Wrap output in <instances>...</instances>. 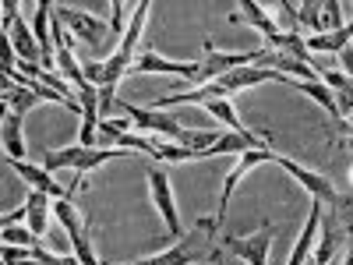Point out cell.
I'll list each match as a JSON object with an SVG mask.
<instances>
[{
    "instance_id": "obj_23",
    "label": "cell",
    "mask_w": 353,
    "mask_h": 265,
    "mask_svg": "<svg viewBox=\"0 0 353 265\" xmlns=\"http://www.w3.org/2000/svg\"><path fill=\"white\" fill-rule=\"evenodd\" d=\"M4 244H14V248H39V237L32 233V226L4 223Z\"/></svg>"
},
{
    "instance_id": "obj_15",
    "label": "cell",
    "mask_w": 353,
    "mask_h": 265,
    "mask_svg": "<svg viewBox=\"0 0 353 265\" xmlns=\"http://www.w3.org/2000/svg\"><path fill=\"white\" fill-rule=\"evenodd\" d=\"M21 209H25V226H32V233L43 241L46 230H50V219H53V198L43 195V191H28Z\"/></svg>"
},
{
    "instance_id": "obj_20",
    "label": "cell",
    "mask_w": 353,
    "mask_h": 265,
    "mask_svg": "<svg viewBox=\"0 0 353 265\" xmlns=\"http://www.w3.org/2000/svg\"><path fill=\"white\" fill-rule=\"evenodd\" d=\"M201 110L212 113L226 131H248V128L241 124V113L233 110V99H209V103H201Z\"/></svg>"
},
{
    "instance_id": "obj_11",
    "label": "cell",
    "mask_w": 353,
    "mask_h": 265,
    "mask_svg": "<svg viewBox=\"0 0 353 265\" xmlns=\"http://www.w3.org/2000/svg\"><path fill=\"white\" fill-rule=\"evenodd\" d=\"M276 166H283L293 181H297L311 198H318V202H329V205H339V195H336V188H332V181L329 177H321V173H314V170H307L304 163H297V159H290V156H279L276 159Z\"/></svg>"
},
{
    "instance_id": "obj_26",
    "label": "cell",
    "mask_w": 353,
    "mask_h": 265,
    "mask_svg": "<svg viewBox=\"0 0 353 265\" xmlns=\"http://www.w3.org/2000/svg\"><path fill=\"white\" fill-rule=\"evenodd\" d=\"M110 11H113V14H110V28L124 39V14H128V4H124V0H113Z\"/></svg>"
},
{
    "instance_id": "obj_14",
    "label": "cell",
    "mask_w": 353,
    "mask_h": 265,
    "mask_svg": "<svg viewBox=\"0 0 353 265\" xmlns=\"http://www.w3.org/2000/svg\"><path fill=\"white\" fill-rule=\"evenodd\" d=\"M4 36L11 39V46H14V53H18L21 64H39V68H43V50H39V43H36V32H32V28H28L21 18L11 21V28H8Z\"/></svg>"
},
{
    "instance_id": "obj_19",
    "label": "cell",
    "mask_w": 353,
    "mask_h": 265,
    "mask_svg": "<svg viewBox=\"0 0 353 265\" xmlns=\"http://www.w3.org/2000/svg\"><path fill=\"white\" fill-rule=\"evenodd\" d=\"M269 50L286 53V57H297V61L311 64V50H307V43H304L301 32H276V36L269 39Z\"/></svg>"
},
{
    "instance_id": "obj_6",
    "label": "cell",
    "mask_w": 353,
    "mask_h": 265,
    "mask_svg": "<svg viewBox=\"0 0 353 265\" xmlns=\"http://www.w3.org/2000/svg\"><path fill=\"white\" fill-rule=\"evenodd\" d=\"M145 181H149V191H152V205L159 209L166 230H170V237L173 241H181L184 237V230H181V216H176V198H173V188H170V177L166 170L159 166H145Z\"/></svg>"
},
{
    "instance_id": "obj_27",
    "label": "cell",
    "mask_w": 353,
    "mask_h": 265,
    "mask_svg": "<svg viewBox=\"0 0 353 265\" xmlns=\"http://www.w3.org/2000/svg\"><path fill=\"white\" fill-rule=\"evenodd\" d=\"M32 262V248H14V244H4V265H25Z\"/></svg>"
},
{
    "instance_id": "obj_29",
    "label": "cell",
    "mask_w": 353,
    "mask_h": 265,
    "mask_svg": "<svg viewBox=\"0 0 353 265\" xmlns=\"http://www.w3.org/2000/svg\"><path fill=\"white\" fill-rule=\"evenodd\" d=\"M339 128H343V131H346V138H353V113H350V117H346V121H339Z\"/></svg>"
},
{
    "instance_id": "obj_25",
    "label": "cell",
    "mask_w": 353,
    "mask_h": 265,
    "mask_svg": "<svg viewBox=\"0 0 353 265\" xmlns=\"http://www.w3.org/2000/svg\"><path fill=\"white\" fill-rule=\"evenodd\" d=\"M301 25H307L314 36L325 32V25H321V0H304L301 4Z\"/></svg>"
},
{
    "instance_id": "obj_9",
    "label": "cell",
    "mask_w": 353,
    "mask_h": 265,
    "mask_svg": "<svg viewBox=\"0 0 353 265\" xmlns=\"http://www.w3.org/2000/svg\"><path fill=\"white\" fill-rule=\"evenodd\" d=\"M258 57L261 50H248V53H223L212 46V39H205V61H201V75H198V85L205 81H216L230 71H237V68H251L258 64Z\"/></svg>"
},
{
    "instance_id": "obj_4",
    "label": "cell",
    "mask_w": 353,
    "mask_h": 265,
    "mask_svg": "<svg viewBox=\"0 0 353 265\" xmlns=\"http://www.w3.org/2000/svg\"><path fill=\"white\" fill-rule=\"evenodd\" d=\"M53 219L61 223V230L71 237V255H78L81 265H103L96 248H92V230H88V223H81L71 198H57L53 202Z\"/></svg>"
},
{
    "instance_id": "obj_8",
    "label": "cell",
    "mask_w": 353,
    "mask_h": 265,
    "mask_svg": "<svg viewBox=\"0 0 353 265\" xmlns=\"http://www.w3.org/2000/svg\"><path fill=\"white\" fill-rule=\"evenodd\" d=\"M276 159H279V153H272V149H254V153H244V156H237V163H233V170L226 173V181H223L219 209H216V223H219V226H223V219H226V213H230V198H233V191H237V184L244 181V177H248L254 166L276 163Z\"/></svg>"
},
{
    "instance_id": "obj_5",
    "label": "cell",
    "mask_w": 353,
    "mask_h": 265,
    "mask_svg": "<svg viewBox=\"0 0 353 265\" xmlns=\"http://www.w3.org/2000/svg\"><path fill=\"white\" fill-rule=\"evenodd\" d=\"M117 106L124 110V117L134 124V131L145 135V138H166V141H181L184 138V128L176 124L170 113H163L156 106H138V103H117Z\"/></svg>"
},
{
    "instance_id": "obj_3",
    "label": "cell",
    "mask_w": 353,
    "mask_h": 265,
    "mask_svg": "<svg viewBox=\"0 0 353 265\" xmlns=\"http://www.w3.org/2000/svg\"><path fill=\"white\" fill-rule=\"evenodd\" d=\"M53 14L61 18V25L68 28V32L74 36V39H81L88 50H103L110 39H121L113 32V28L106 25V21H99L96 14H88V11H81V8H71V4H53Z\"/></svg>"
},
{
    "instance_id": "obj_22",
    "label": "cell",
    "mask_w": 353,
    "mask_h": 265,
    "mask_svg": "<svg viewBox=\"0 0 353 265\" xmlns=\"http://www.w3.org/2000/svg\"><path fill=\"white\" fill-rule=\"evenodd\" d=\"M272 21H276L279 32H297V28H301V4H293V0H279Z\"/></svg>"
},
{
    "instance_id": "obj_28",
    "label": "cell",
    "mask_w": 353,
    "mask_h": 265,
    "mask_svg": "<svg viewBox=\"0 0 353 265\" xmlns=\"http://www.w3.org/2000/svg\"><path fill=\"white\" fill-rule=\"evenodd\" d=\"M339 71L353 78V46H346V50L339 53Z\"/></svg>"
},
{
    "instance_id": "obj_18",
    "label": "cell",
    "mask_w": 353,
    "mask_h": 265,
    "mask_svg": "<svg viewBox=\"0 0 353 265\" xmlns=\"http://www.w3.org/2000/svg\"><path fill=\"white\" fill-rule=\"evenodd\" d=\"M0 135H4V153L8 159H25V135H21V117L18 113H4V128H0Z\"/></svg>"
},
{
    "instance_id": "obj_10",
    "label": "cell",
    "mask_w": 353,
    "mask_h": 265,
    "mask_svg": "<svg viewBox=\"0 0 353 265\" xmlns=\"http://www.w3.org/2000/svg\"><path fill=\"white\" fill-rule=\"evenodd\" d=\"M128 75H173V78H184V81H198L201 64L198 61H166L156 50H145V53L134 57Z\"/></svg>"
},
{
    "instance_id": "obj_7",
    "label": "cell",
    "mask_w": 353,
    "mask_h": 265,
    "mask_svg": "<svg viewBox=\"0 0 353 265\" xmlns=\"http://www.w3.org/2000/svg\"><path fill=\"white\" fill-rule=\"evenodd\" d=\"M272 237L276 226L265 223L254 233H237V237H223V248L233 251L237 258H244L248 265H269V251H272Z\"/></svg>"
},
{
    "instance_id": "obj_16",
    "label": "cell",
    "mask_w": 353,
    "mask_h": 265,
    "mask_svg": "<svg viewBox=\"0 0 353 265\" xmlns=\"http://www.w3.org/2000/svg\"><path fill=\"white\" fill-rule=\"evenodd\" d=\"M230 21L237 25V21H244V25H251V28H258V32L265 36V39H272L279 28H276V21H272V14L265 11L261 4H254V0H241V8L230 14Z\"/></svg>"
},
{
    "instance_id": "obj_1",
    "label": "cell",
    "mask_w": 353,
    "mask_h": 265,
    "mask_svg": "<svg viewBox=\"0 0 353 265\" xmlns=\"http://www.w3.org/2000/svg\"><path fill=\"white\" fill-rule=\"evenodd\" d=\"M216 233H219V223L209 219V216H201V219L194 223V230L184 233L181 241H173L166 251H156V255L138 258V262H124V265H198V262L219 265V262H223V251H219V244L212 241Z\"/></svg>"
},
{
    "instance_id": "obj_17",
    "label": "cell",
    "mask_w": 353,
    "mask_h": 265,
    "mask_svg": "<svg viewBox=\"0 0 353 265\" xmlns=\"http://www.w3.org/2000/svg\"><path fill=\"white\" fill-rule=\"evenodd\" d=\"M350 39H353V21H346L339 32H329V36H307L304 43H307L311 53H336L339 57L350 46Z\"/></svg>"
},
{
    "instance_id": "obj_24",
    "label": "cell",
    "mask_w": 353,
    "mask_h": 265,
    "mask_svg": "<svg viewBox=\"0 0 353 265\" xmlns=\"http://www.w3.org/2000/svg\"><path fill=\"white\" fill-rule=\"evenodd\" d=\"M343 8H346V4H339V0H325V4H321V25H325V32H321V36L339 32V28L346 25V21H343Z\"/></svg>"
},
{
    "instance_id": "obj_12",
    "label": "cell",
    "mask_w": 353,
    "mask_h": 265,
    "mask_svg": "<svg viewBox=\"0 0 353 265\" xmlns=\"http://www.w3.org/2000/svg\"><path fill=\"white\" fill-rule=\"evenodd\" d=\"M8 166L21 177V181L28 184V191H43V195H50L53 202L57 198H71L74 191L71 188H64L61 181H53L57 173H50L43 163H28V159H8Z\"/></svg>"
},
{
    "instance_id": "obj_21",
    "label": "cell",
    "mask_w": 353,
    "mask_h": 265,
    "mask_svg": "<svg viewBox=\"0 0 353 265\" xmlns=\"http://www.w3.org/2000/svg\"><path fill=\"white\" fill-rule=\"evenodd\" d=\"M293 88H297V92H304V96H311L318 106H325V113H329V117H336V121H339L336 96H332V88H329L325 81H293Z\"/></svg>"
},
{
    "instance_id": "obj_2",
    "label": "cell",
    "mask_w": 353,
    "mask_h": 265,
    "mask_svg": "<svg viewBox=\"0 0 353 265\" xmlns=\"http://www.w3.org/2000/svg\"><path fill=\"white\" fill-rule=\"evenodd\" d=\"M121 156H134V153H124V149H88V145H68V149H43V166L50 173H61V170H71L74 177H85L88 170H96L110 159H121Z\"/></svg>"
},
{
    "instance_id": "obj_13",
    "label": "cell",
    "mask_w": 353,
    "mask_h": 265,
    "mask_svg": "<svg viewBox=\"0 0 353 265\" xmlns=\"http://www.w3.org/2000/svg\"><path fill=\"white\" fill-rule=\"evenodd\" d=\"M321 213H325V202L311 198V213H307L304 233L297 237V244H293L286 265H307V262H311V255H314V248H318V237H321Z\"/></svg>"
}]
</instances>
